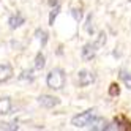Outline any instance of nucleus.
Here are the masks:
<instances>
[{
	"label": "nucleus",
	"instance_id": "nucleus-1",
	"mask_svg": "<svg viewBox=\"0 0 131 131\" xmlns=\"http://www.w3.org/2000/svg\"><path fill=\"white\" fill-rule=\"evenodd\" d=\"M65 81H67V78H65L63 70H60V68L51 70L48 78H46V84H48V87L52 89V90H62L65 87Z\"/></svg>",
	"mask_w": 131,
	"mask_h": 131
},
{
	"label": "nucleus",
	"instance_id": "nucleus-2",
	"mask_svg": "<svg viewBox=\"0 0 131 131\" xmlns=\"http://www.w3.org/2000/svg\"><path fill=\"white\" fill-rule=\"evenodd\" d=\"M95 115V109H89L85 112H81V114L74 115L71 118V125L76 126V128H82V126H87L89 122L92 120V117Z\"/></svg>",
	"mask_w": 131,
	"mask_h": 131
},
{
	"label": "nucleus",
	"instance_id": "nucleus-3",
	"mask_svg": "<svg viewBox=\"0 0 131 131\" xmlns=\"http://www.w3.org/2000/svg\"><path fill=\"white\" fill-rule=\"evenodd\" d=\"M95 79H96V76H95V73H93V71L81 70V71L78 73V81H79V85H81V87L90 85V84L95 82Z\"/></svg>",
	"mask_w": 131,
	"mask_h": 131
},
{
	"label": "nucleus",
	"instance_id": "nucleus-4",
	"mask_svg": "<svg viewBox=\"0 0 131 131\" xmlns=\"http://www.w3.org/2000/svg\"><path fill=\"white\" fill-rule=\"evenodd\" d=\"M107 125H109V123L106 122V118H103V117H95V115H93L87 126H89L92 131H106Z\"/></svg>",
	"mask_w": 131,
	"mask_h": 131
},
{
	"label": "nucleus",
	"instance_id": "nucleus-5",
	"mask_svg": "<svg viewBox=\"0 0 131 131\" xmlns=\"http://www.w3.org/2000/svg\"><path fill=\"white\" fill-rule=\"evenodd\" d=\"M38 103H40L43 107L52 109V107H55V106L60 104V100L55 98V96H52V95H41V96L38 98Z\"/></svg>",
	"mask_w": 131,
	"mask_h": 131
},
{
	"label": "nucleus",
	"instance_id": "nucleus-6",
	"mask_svg": "<svg viewBox=\"0 0 131 131\" xmlns=\"http://www.w3.org/2000/svg\"><path fill=\"white\" fill-rule=\"evenodd\" d=\"M96 51H98V48H96L95 43H87V44H84V48H82V59L85 60V62L95 59Z\"/></svg>",
	"mask_w": 131,
	"mask_h": 131
},
{
	"label": "nucleus",
	"instance_id": "nucleus-7",
	"mask_svg": "<svg viewBox=\"0 0 131 131\" xmlns=\"http://www.w3.org/2000/svg\"><path fill=\"white\" fill-rule=\"evenodd\" d=\"M13 74H14V71H13V67L10 63H2L0 65V84L10 81L13 78Z\"/></svg>",
	"mask_w": 131,
	"mask_h": 131
},
{
	"label": "nucleus",
	"instance_id": "nucleus-8",
	"mask_svg": "<svg viewBox=\"0 0 131 131\" xmlns=\"http://www.w3.org/2000/svg\"><path fill=\"white\" fill-rule=\"evenodd\" d=\"M24 22H25V17H24L19 11H16L14 14H11L10 21H8V24H10L11 29H17V27H21Z\"/></svg>",
	"mask_w": 131,
	"mask_h": 131
},
{
	"label": "nucleus",
	"instance_id": "nucleus-9",
	"mask_svg": "<svg viewBox=\"0 0 131 131\" xmlns=\"http://www.w3.org/2000/svg\"><path fill=\"white\" fill-rule=\"evenodd\" d=\"M11 106H13V103H11V98H8V96H3V98H0V115L10 114V111H11Z\"/></svg>",
	"mask_w": 131,
	"mask_h": 131
},
{
	"label": "nucleus",
	"instance_id": "nucleus-10",
	"mask_svg": "<svg viewBox=\"0 0 131 131\" xmlns=\"http://www.w3.org/2000/svg\"><path fill=\"white\" fill-rule=\"evenodd\" d=\"M46 67V57L43 52H38L35 57V70H43Z\"/></svg>",
	"mask_w": 131,
	"mask_h": 131
},
{
	"label": "nucleus",
	"instance_id": "nucleus-11",
	"mask_svg": "<svg viewBox=\"0 0 131 131\" xmlns=\"http://www.w3.org/2000/svg\"><path fill=\"white\" fill-rule=\"evenodd\" d=\"M120 79L125 82V85H126L128 89H131V71L122 70V71H120Z\"/></svg>",
	"mask_w": 131,
	"mask_h": 131
},
{
	"label": "nucleus",
	"instance_id": "nucleus-12",
	"mask_svg": "<svg viewBox=\"0 0 131 131\" xmlns=\"http://www.w3.org/2000/svg\"><path fill=\"white\" fill-rule=\"evenodd\" d=\"M35 36L41 41V46H46V43H48V33H46L43 29H38L35 32Z\"/></svg>",
	"mask_w": 131,
	"mask_h": 131
},
{
	"label": "nucleus",
	"instance_id": "nucleus-13",
	"mask_svg": "<svg viewBox=\"0 0 131 131\" xmlns=\"http://www.w3.org/2000/svg\"><path fill=\"white\" fill-rule=\"evenodd\" d=\"M0 129H6V131H17L19 126L14 123H8V122H0Z\"/></svg>",
	"mask_w": 131,
	"mask_h": 131
},
{
	"label": "nucleus",
	"instance_id": "nucleus-14",
	"mask_svg": "<svg viewBox=\"0 0 131 131\" xmlns=\"http://www.w3.org/2000/svg\"><path fill=\"white\" fill-rule=\"evenodd\" d=\"M59 11H60V6H59V5H55L52 10H51V14H49V25H54V21H55V17H57Z\"/></svg>",
	"mask_w": 131,
	"mask_h": 131
},
{
	"label": "nucleus",
	"instance_id": "nucleus-15",
	"mask_svg": "<svg viewBox=\"0 0 131 131\" xmlns=\"http://www.w3.org/2000/svg\"><path fill=\"white\" fill-rule=\"evenodd\" d=\"M33 78H35V76H33V71H32V70H29V71H27V70H25V71H22V74L19 76V79H21V81H29V82H32V81H33Z\"/></svg>",
	"mask_w": 131,
	"mask_h": 131
},
{
	"label": "nucleus",
	"instance_id": "nucleus-16",
	"mask_svg": "<svg viewBox=\"0 0 131 131\" xmlns=\"http://www.w3.org/2000/svg\"><path fill=\"white\" fill-rule=\"evenodd\" d=\"M109 95L111 96H117V95H120V87H118V84H111L109 85Z\"/></svg>",
	"mask_w": 131,
	"mask_h": 131
},
{
	"label": "nucleus",
	"instance_id": "nucleus-17",
	"mask_svg": "<svg viewBox=\"0 0 131 131\" xmlns=\"http://www.w3.org/2000/svg\"><path fill=\"white\" fill-rule=\"evenodd\" d=\"M96 48H101V46H104L106 44V33L104 32H100V35H98V40H96Z\"/></svg>",
	"mask_w": 131,
	"mask_h": 131
},
{
	"label": "nucleus",
	"instance_id": "nucleus-18",
	"mask_svg": "<svg viewBox=\"0 0 131 131\" xmlns=\"http://www.w3.org/2000/svg\"><path fill=\"white\" fill-rule=\"evenodd\" d=\"M90 24H92V16H89V19H87V27H85V30H87V32L92 35L93 32H95V30H93V25L90 27Z\"/></svg>",
	"mask_w": 131,
	"mask_h": 131
},
{
	"label": "nucleus",
	"instance_id": "nucleus-19",
	"mask_svg": "<svg viewBox=\"0 0 131 131\" xmlns=\"http://www.w3.org/2000/svg\"><path fill=\"white\" fill-rule=\"evenodd\" d=\"M71 13H73V17H74L76 21H81V17H82V13H81V10H73Z\"/></svg>",
	"mask_w": 131,
	"mask_h": 131
},
{
	"label": "nucleus",
	"instance_id": "nucleus-20",
	"mask_svg": "<svg viewBox=\"0 0 131 131\" xmlns=\"http://www.w3.org/2000/svg\"><path fill=\"white\" fill-rule=\"evenodd\" d=\"M49 5H51V6H55V5H59V0H49Z\"/></svg>",
	"mask_w": 131,
	"mask_h": 131
}]
</instances>
